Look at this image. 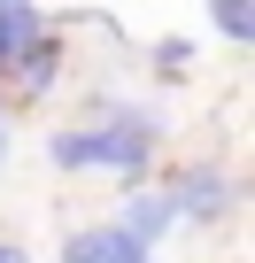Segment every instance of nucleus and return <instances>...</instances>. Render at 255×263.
<instances>
[{
	"label": "nucleus",
	"instance_id": "nucleus-3",
	"mask_svg": "<svg viewBox=\"0 0 255 263\" xmlns=\"http://www.w3.org/2000/svg\"><path fill=\"white\" fill-rule=\"evenodd\" d=\"M170 194H132V201H124V217H116V232L124 240H132V248H155L163 232H170Z\"/></svg>",
	"mask_w": 255,
	"mask_h": 263
},
{
	"label": "nucleus",
	"instance_id": "nucleus-8",
	"mask_svg": "<svg viewBox=\"0 0 255 263\" xmlns=\"http://www.w3.org/2000/svg\"><path fill=\"white\" fill-rule=\"evenodd\" d=\"M186 54H193L186 39H163V47H155V70H186Z\"/></svg>",
	"mask_w": 255,
	"mask_h": 263
},
{
	"label": "nucleus",
	"instance_id": "nucleus-1",
	"mask_svg": "<svg viewBox=\"0 0 255 263\" xmlns=\"http://www.w3.org/2000/svg\"><path fill=\"white\" fill-rule=\"evenodd\" d=\"M147 140H155V116H132V108H108V124L93 132H54V163L62 171H116V178H140L147 171Z\"/></svg>",
	"mask_w": 255,
	"mask_h": 263
},
{
	"label": "nucleus",
	"instance_id": "nucleus-2",
	"mask_svg": "<svg viewBox=\"0 0 255 263\" xmlns=\"http://www.w3.org/2000/svg\"><path fill=\"white\" fill-rule=\"evenodd\" d=\"M62 263H147V248H132L116 224H93V232H70L62 240Z\"/></svg>",
	"mask_w": 255,
	"mask_h": 263
},
{
	"label": "nucleus",
	"instance_id": "nucleus-4",
	"mask_svg": "<svg viewBox=\"0 0 255 263\" xmlns=\"http://www.w3.org/2000/svg\"><path fill=\"white\" fill-rule=\"evenodd\" d=\"M224 201H232V186L217 178V171H193L178 194H170V209H186L193 224H209V217H224Z\"/></svg>",
	"mask_w": 255,
	"mask_h": 263
},
{
	"label": "nucleus",
	"instance_id": "nucleus-10",
	"mask_svg": "<svg viewBox=\"0 0 255 263\" xmlns=\"http://www.w3.org/2000/svg\"><path fill=\"white\" fill-rule=\"evenodd\" d=\"M0 155H8V124H0Z\"/></svg>",
	"mask_w": 255,
	"mask_h": 263
},
{
	"label": "nucleus",
	"instance_id": "nucleus-9",
	"mask_svg": "<svg viewBox=\"0 0 255 263\" xmlns=\"http://www.w3.org/2000/svg\"><path fill=\"white\" fill-rule=\"evenodd\" d=\"M0 263H31V255H24V248H16V240H0Z\"/></svg>",
	"mask_w": 255,
	"mask_h": 263
},
{
	"label": "nucleus",
	"instance_id": "nucleus-7",
	"mask_svg": "<svg viewBox=\"0 0 255 263\" xmlns=\"http://www.w3.org/2000/svg\"><path fill=\"white\" fill-rule=\"evenodd\" d=\"M209 16H217V31H224V39H255V8H247V0H217Z\"/></svg>",
	"mask_w": 255,
	"mask_h": 263
},
{
	"label": "nucleus",
	"instance_id": "nucleus-5",
	"mask_svg": "<svg viewBox=\"0 0 255 263\" xmlns=\"http://www.w3.org/2000/svg\"><path fill=\"white\" fill-rule=\"evenodd\" d=\"M54 54H62V39H47V31L24 47V62H16V93H24V101H39V93L54 85Z\"/></svg>",
	"mask_w": 255,
	"mask_h": 263
},
{
	"label": "nucleus",
	"instance_id": "nucleus-6",
	"mask_svg": "<svg viewBox=\"0 0 255 263\" xmlns=\"http://www.w3.org/2000/svg\"><path fill=\"white\" fill-rule=\"evenodd\" d=\"M31 39H39V8H0V62H24Z\"/></svg>",
	"mask_w": 255,
	"mask_h": 263
}]
</instances>
